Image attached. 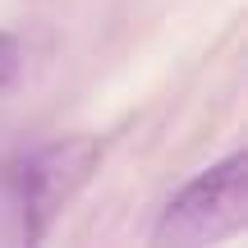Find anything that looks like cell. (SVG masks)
Segmentation results:
<instances>
[{"instance_id":"1","label":"cell","mask_w":248,"mask_h":248,"mask_svg":"<svg viewBox=\"0 0 248 248\" xmlns=\"http://www.w3.org/2000/svg\"><path fill=\"white\" fill-rule=\"evenodd\" d=\"M244 221H248V156L230 152L225 161H216L212 170L188 179L166 202L156 230H152V244L156 248L216 244L225 234L244 230Z\"/></svg>"},{"instance_id":"3","label":"cell","mask_w":248,"mask_h":248,"mask_svg":"<svg viewBox=\"0 0 248 248\" xmlns=\"http://www.w3.org/2000/svg\"><path fill=\"white\" fill-rule=\"evenodd\" d=\"M18 78V42L9 32H0V92Z\"/></svg>"},{"instance_id":"2","label":"cell","mask_w":248,"mask_h":248,"mask_svg":"<svg viewBox=\"0 0 248 248\" xmlns=\"http://www.w3.org/2000/svg\"><path fill=\"white\" fill-rule=\"evenodd\" d=\"M101 156H106L101 138L74 133V138H55V142L28 152L18 161V207H23V234L28 239H42L51 230V221L92 179Z\"/></svg>"}]
</instances>
